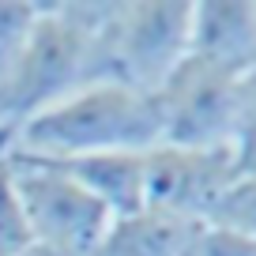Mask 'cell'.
<instances>
[{"label":"cell","mask_w":256,"mask_h":256,"mask_svg":"<svg viewBox=\"0 0 256 256\" xmlns=\"http://www.w3.org/2000/svg\"><path fill=\"white\" fill-rule=\"evenodd\" d=\"M162 144L154 94L94 80L26 117L0 140V158H80L106 151H151Z\"/></svg>","instance_id":"6da1fadb"},{"label":"cell","mask_w":256,"mask_h":256,"mask_svg":"<svg viewBox=\"0 0 256 256\" xmlns=\"http://www.w3.org/2000/svg\"><path fill=\"white\" fill-rule=\"evenodd\" d=\"M8 166L16 174L34 245L49 248L53 256H94L113 222V211L46 162L8 158Z\"/></svg>","instance_id":"5b68a950"},{"label":"cell","mask_w":256,"mask_h":256,"mask_svg":"<svg viewBox=\"0 0 256 256\" xmlns=\"http://www.w3.org/2000/svg\"><path fill=\"white\" fill-rule=\"evenodd\" d=\"M188 56L238 80L256 72V0H192Z\"/></svg>","instance_id":"52a82bcc"},{"label":"cell","mask_w":256,"mask_h":256,"mask_svg":"<svg viewBox=\"0 0 256 256\" xmlns=\"http://www.w3.org/2000/svg\"><path fill=\"white\" fill-rule=\"evenodd\" d=\"M19 256H53V252H49V248H42V245H30V248H23Z\"/></svg>","instance_id":"5bb4252c"},{"label":"cell","mask_w":256,"mask_h":256,"mask_svg":"<svg viewBox=\"0 0 256 256\" xmlns=\"http://www.w3.org/2000/svg\"><path fill=\"white\" fill-rule=\"evenodd\" d=\"M184 256H256V238L234 234L226 226H215V222H204Z\"/></svg>","instance_id":"7c38bea8"},{"label":"cell","mask_w":256,"mask_h":256,"mask_svg":"<svg viewBox=\"0 0 256 256\" xmlns=\"http://www.w3.org/2000/svg\"><path fill=\"white\" fill-rule=\"evenodd\" d=\"M192 0H124L110 4L98 34L102 80L154 90L188 56Z\"/></svg>","instance_id":"3957f363"},{"label":"cell","mask_w":256,"mask_h":256,"mask_svg":"<svg viewBox=\"0 0 256 256\" xmlns=\"http://www.w3.org/2000/svg\"><path fill=\"white\" fill-rule=\"evenodd\" d=\"M241 170H256V72L241 80V113H238V140H234Z\"/></svg>","instance_id":"4fadbf2b"},{"label":"cell","mask_w":256,"mask_h":256,"mask_svg":"<svg viewBox=\"0 0 256 256\" xmlns=\"http://www.w3.org/2000/svg\"><path fill=\"white\" fill-rule=\"evenodd\" d=\"M200 226L158 208H140L113 218L94 256H184Z\"/></svg>","instance_id":"9c48e42d"},{"label":"cell","mask_w":256,"mask_h":256,"mask_svg":"<svg viewBox=\"0 0 256 256\" xmlns=\"http://www.w3.org/2000/svg\"><path fill=\"white\" fill-rule=\"evenodd\" d=\"M106 8L110 4H42L23 60L0 90V140L83 83L102 80L98 34Z\"/></svg>","instance_id":"7a4b0ae2"},{"label":"cell","mask_w":256,"mask_h":256,"mask_svg":"<svg viewBox=\"0 0 256 256\" xmlns=\"http://www.w3.org/2000/svg\"><path fill=\"white\" fill-rule=\"evenodd\" d=\"M38 12L42 4H34V0H0V90L12 80L16 64L23 60Z\"/></svg>","instance_id":"30bf717a"},{"label":"cell","mask_w":256,"mask_h":256,"mask_svg":"<svg viewBox=\"0 0 256 256\" xmlns=\"http://www.w3.org/2000/svg\"><path fill=\"white\" fill-rule=\"evenodd\" d=\"M208 222L245 234V238H256V170H241Z\"/></svg>","instance_id":"8fae6325"},{"label":"cell","mask_w":256,"mask_h":256,"mask_svg":"<svg viewBox=\"0 0 256 256\" xmlns=\"http://www.w3.org/2000/svg\"><path fill=\"white\" fill-rule=\"evenodd\" d=\"M26 162H46L72 177L76 184L102 200L117 215H132L144 208V188H147V151H106V154H80V158H26Z\"/></svg>","instance_id":"ba28073f"},{"label":"cell","mask_w":256,"mask_h":256,"mask_svg":"<svg viewBox=\"0 0 256 256\" xmlns=\"http://www.w3.org/2000/svg\"><path fill=\"white\" fill-rule=\"evenodd\" d=\"M162 144L196 151H234L241 113V80L184 56L154 90Z\"/></svg>","instance_id":"277c9868"},{"label":"cell","mask_w":256,"mask_h":256,"mask_svg":"<svg viewBox=\"0 0 256 256\" xmlns=\"http://www.w3.org/2000/svg\"><path fill=\"white\" fill-rule=\"evenodd\" d=\"M241 166L234 151H196V147L158 144L147 151L144 208L170 211L188 222H208L218 200L238 181Z\"/></svg>","instance_id":"8992f818"}]
</instances>
